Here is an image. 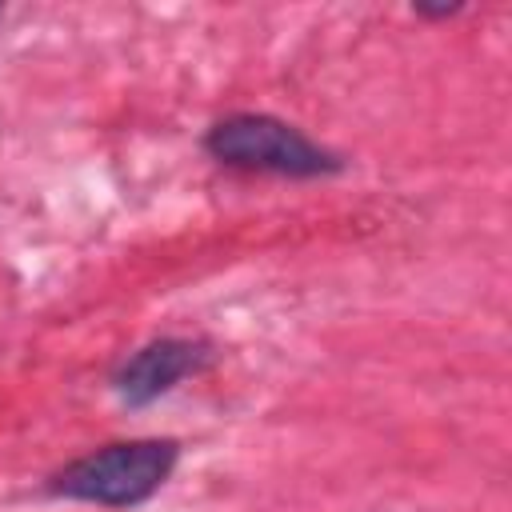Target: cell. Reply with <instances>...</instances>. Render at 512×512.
<instances>
[{
    "mask_svg": "<svg viewBox=\"0 0 512 512\" xmlns=\"http://www.w3.org/2000/svg\"><path fill=\"white\" fill-rule=\"evenodd\" d=\"M176 440H116L76 456L52 476V492L96 508H136L152 500L176 472Z\"/></svg>",
    "mask_w": 512,
    "mask_h": 512,
    "instance_id": "7a4b0ae2",
    "label": "cell"
},
{
    "mask_svg": "<svg viewBox=\"0 0 512 512\" xmlns=\"http://www.w3.org/2000/svg\"><path fill=\"white\" fill-rule=\"evenodd\" d=\"M0 16H4V8H0Z\"/></svg>",
    "mask_w": 512,
    "mask_h": 512,
    "instance_id": "5b68a950",
    "label": "cell"
},
{
    "mask_svg": "<svg viewBox=\"0 0 512 512\" xmlns=\"http://www.w3.org/2000/svg\"><path fill=\"white\" fill-rule=\"evenodd\" d=\"M464 4H412V12L416 16H424V20H448V16H456Z\"/></svg>",
    "mask_w": 512,
    "mask_h": 512,
    "instance_id": "277c9868",
    "label": "cell"
},
{
    "mask_svg": "<svg viewBox=\"0 0 512 512\" xmlns=\"http://www.w3.org/2000/svg\"><path fill=\"white\" fill-rule=\"evenodd\" d=\"M208 344L184 340V336H160L124 356V364L112 372V388L128 408H144L160 396H168L184 376H196L208 364Z\"/></svg>",
    "mask_w": 512,
    "mask_h": 512,
    "instance_id": "3957f363",
    "label": "cell"
},
{
    "mask_svg": "<svg viewBox=\"0 0 512 512\" xmlns=\"http://www.w3.org/2000/svg\"><path fill=\"white\" fill-rule=\"evenodd\" d=\"M204 152L236 172H268L292 180H316L344 168V160L316 144L296 124L268 112H232L204 132Z\"/></svg>",
    "mask_w": 512,
    "mask_h": 512,
    "instance_id": "6da1fadb",
    "label": "cell"
}]
</instances>
